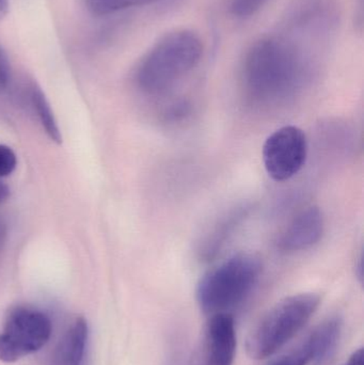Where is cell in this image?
<instances>
[{"label":"cell","instance_id":"obj_1","mask_svg":"<svg viewBox=\"0 0 364 365\" xmlns=\"http://www.w3.org/2000/svg\"><path fill=\"white\" fill-rule=\"evenodd\" d=\"M336 34L282 15L277 27L246 51L241 83L249 102L277 106L296 98L316 77Z\"/></svg>","mask_w":364,"mask_h":365},{"label":"cell","instance_id":"obj_2","mask_svg":"<svg viewBox=\"0 0 364 365\" xmlns=\"http://www.w3.org/2000/svg\"><path fill=\"white\" fill-rule=\"evenodd\" d=\"M202 55V41L198 34L187 29L169 32L143 56L135 81L143 93L164 96L198 66Z\"/></svg>","mask_w":364,"mask_h":365},{"label":"cell","instance_id":"obj_3","mask_svg":"<svg viewBox=\"0 0 364 365\" xmlns=\"http://www.w3.org/2000/svg\"><path fill=\"white\" fill-rule=\"evenodd\" d=\"M262 263L252 253H239L207 270L196 289L197 302L205 314H230L258 285Z\"/></svg>","mask_w":364,"mask_h":365},{"label":"cell","instance_id":"obj_4","mask_svg":"<svg viewBox=\"0 0 364 365\" xmlns=\"http://www.w3.org/2000/svg\"><path fill=\"white\" fill-rule=\"evenodd\" d=\"M321 304L316 293L288 296L271 307L250 330L245 341L248 357L266 359L279 351L310 321Z\"/></svg>","mask_w":364,"mask_h":365},{"label":"cell","instance_id":"obj_5","mask_svg":"<svg viewBox=\"0 0 364 365\" xmlns=\"http://www.w3.org/2000/svg\"><path fill=\"white\" fill-rule=\"evenodd\" d=\"M51 332L46 313L31 307L12 309L0 331V360L12 364L36 353L48 343Z\"/></svg>","mask_w":364,"mask_h":365},{"label":"cell","instance_id":"obj_6","mask_svg":"<svg viewBox=\"0 0 364 365\" xmlns=\"http://www.w3.org/2000/svg\"><path fill=\"white\" fill-rule=\"evenodd\" d=\"M308 150L307 136L301 128L284 126L269 135L263 145L265 170L275 181H288L305 166Z\"/></svg>","mask_w":364,"mask_h":365},{"label":"cell","instance_id":"obj_7","mask_svg":"<svg viewBox=\"0 0 364 365\" xmlns=\"http://www.w3.org/2000/svg\"><path fill=\"white\" fill-rule=\"evenodd\" d=\"M236 334L231 314L209 317L188 365H233Z\"/></svg>","mask_w":364,"mask_h":365},{"label":"cell","instance_id":"obj_8","mask_svg":"<svg viewBox=\"0 0 364 365\" xmlns=\"http://www.w3.org/2000/svg\"><path fill=\"white\" fill-rule=\"evenodd\" d=\"M325 231V218L318 206H309L299 212L282 231L278 248L284 252L294 253L316 246Z\"/></svg>","mask_w":364,"mask_h":365},{"label":"cell","instance_id":"obj_9","mask_svg":"<svg viewBox=\"0 0 364 365\" xmlns=\"http://www.w3.org/2000/svg\"><path fill=\"white\" fill-rule=\"evenodd\" d=\"M89 329L83 317L68 326L56 345L49 365H83L87 355Z\"/></svg>","mask_w":364,"mask_h":365},{"label":"cell","instance_id":"obj_10","mask_svg":"<svg viewBox=\"0 0 364 365\" xmlns=\"http://www.w3.org/2000/svg\"><path fill=\"white\" fill-rule=\"evenodd\" d=\"M342 334V321L339 317H331L321 323L305 343L311 353L312 365H321L328 361L338 345Z\"/></svg>","mask_w":364,"mask_h":365},{"label":"cell","instance_id":"obj_11","mask_svg":"<svg viewBox=\"0 0 364 365\" xmlns=\"http://www.w3.org/2000/svg\"><path fill=\"white\" fill-rule=\"evenodd\" d=\"M246 216H247V207L245 206L233 208L224 215L205 236L203 242H201L200 250H199L201 257L205 261L215 257Z\"/></svg>","mask_w":364,"mask_h":365},{"label":"cell","instance_id":"obj_12","mask_svg":"<svg viewBox=\"0 0 364 365\" xmlns=\"http://www.w3.org/2000/svg\"><path fill=\"white\" fill-rule=\"evenodd\" d=\"M30 101H31L32 108L36 111V117L47 136L55 143H61V133L53 115V109L44 92L36 85H32L30 88Z\"/></svg>","mask_w":364,"mask_h":365},{"label":"cell","instance_id":"obj_13","mask_svg":"<svg viewBox=\"0 0 364 365\" xmlns=\"http://www.w3.org/2000/svg\"><path fill=\"white\" fill-rule=\"evenodd\" d=\"M155 1L158 0H85V4L94 15L104 16Z\"/></svg>","mask_w":364,"mask_h":365},{"label":"cell","instance_id":"obj_14","mask_svg":"<svg viewBox=\"0 0 364 365\" xmlns=\"http://www.w3.org/2000/svg\"><path fill=\"white\" fill-rule=\"evenodd\" d=\"M269 0H227L229 14L236 19H247L258 14Z\"/></svg>","mask_w":364,"mask_h":365},{"label":"cell","instance_id":"obj_15","mask_svg":"<svg viewBox=\"0 0 364 365\" xmlns=\"http://www.w3.org/2000/svg\"><path fill=\"white\" fill-rule=\"evenodd\" d=\"M312 364L311 353L305 341L297 349L280 356L265 365H309Z\"/></svg>","mask_w":364,"mask_h":365},{"label":"cell","instance_id":"obj_16","mask_svg":"<svg viewBox=\"0 0 364 365\" xmlns=\"http://www.w3.org/2000/svg\"><path fill=\"white\" fill-rule=\"evenodd\" d=\"M17 158L8 145H0V179L9 177L16 168Z\"/></svg>","mask_w":364,"mask_h":365},{"label":"cell","instance_id":"obj_17","mask_svg":"<svg viewBox=\"0 0 364 365\" xmlns=\"http://www.w3.org/2000/svg\"><path fill=\"white\" fill-rule=\"evenodd\" d=\"M190 106L185 101H179V102L175 103L171 105L169 108L166 109L165 113V118L168 121L177 122L179 120L184 119L186 115L189 113Z\"/></svg>","mask_w":364,"mask_h":365},{"label":"cell","instance_id":"obj_18","mask_svg":"<svg viewBox=\"0 0 364 365\" xmlns=\"http://www.w3.org/2000/svg\"><path fill=\"white\" fill-rule=\"evenodd\" d=\"M11 68L9 63L8 57L4 49L0 47V92L8 87L9 81H10Z\"/></svg>","mask_w":364,"mask_h":365},{"label":"cell","instance_id":"obj_19","mask_svg":"<svg viewBox=\"0 0 364 365\" xmlns=\"http://www.w3.org/2000/svg\"><path fill=\"white\" fill-rule=\"evenodd\" d=\"M343 365H364V349H359L354 351Z\"/></svg>","mask_w":364,"mask_h":365},{"label":"cell","instance_id":"obj_20","mask_svg":"<svg viewBox=\"0 0 364 365\" xmlns=\"http://www.w3.org/2000/svg\"><path fill=\"white\" fill-rule=\"evenodd\" d=\"M9 195H10V190H9L8 187L4 182H0V203L6 201L8 199Z\"/></svg>","mask_w":364,"mask_h":365},{"label":"cell","instance_id":"obj_21","mask_svg":"<svg viewBox=\"0 0 364 365\" xmlns=\"http://www.w3.org/2000/svg\"><path fill=\"white\" fill-rule=\"evenodd\" d=\"M9 0H0V15L6 14L8 12Z\"/></svg>","mask_w":364,"mask_h":365},{"label":"cell","instance_id":"obj_22","mask_svg":"<svg viewBox=\"0 0 364 365\" xmlns=\"http://www.w3.org/2000/svg\"><path fill=\"white\" fill-rule=\"evenodd\" d=\"M2 235H4V231H2V225L0 223V240H1Z\"/></svg>","mask_w":364,"mask_h":365}]
</instances>
